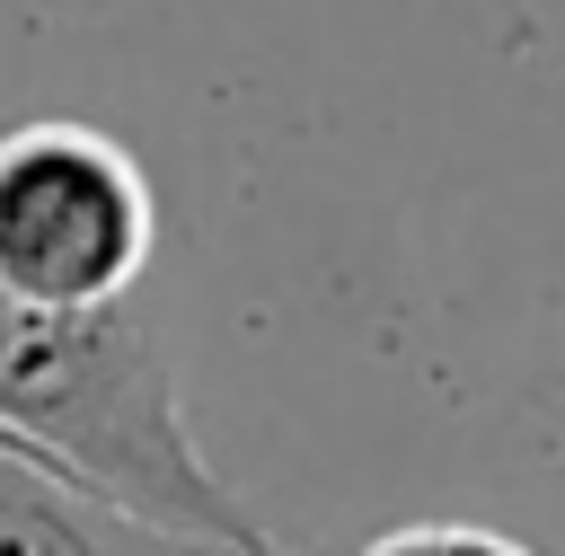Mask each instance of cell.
<instances>
[{
	"label": "cell",
	"instance_id": "1",
	"mask_svg": "<svg viewBox=\"0 0 565 556\" xmlns=\"http://www.w3.org/2000/svg\"><path fill=\"white\" fill-rule=\"evenodd\" d=\"M0 441L230 556H256L274 538L203 459L177 397V353L141 300L26 309L0 291Z\"/></svg>",
	"mask_w": 565,
	"mask_h": 556
},
{
	"label": "cell",
	"instance_id": "2",
	"mask_svg": "<svg viewBox=\"0 0 565 556\" xmlns=\"http://www.w3.org/2000/svg\"><path fill=\"white\" fill-rule=\"evenodd\" d=\"M159 247V203L141 159L71 115L0 132V291L26 309L132 300Z\"/></svg>",
	"mask_w": 565,
	"mask_h": 556
},
{
	"label": "cell",
	"instance_id": "3",
	"mask_svg": "<svg viewBox=\"0 0 565 556\" xmlns=\"http://www.w3.org/2000/svg\"><path fill=\"white\" fill-rule=\"evenodd\" d=\"M0 556H230V547L159 530L141 512L71 485L62 468L0 450Z\"/></svg>",
	"mask_w": 565,
	"mask_h": 556
},
{
	"label": "cell",
	"instance_id": "4",
	"mask_svg": "<svg viewBox=\"0 0 565 556\" xmlns=\"http://www.w3.org/2000/svg\"><path fill=\"white\" fill-rule=\"evenodd\" d=\"M362 556H530L512 530H486V521H406L388 538H371Z\"/></svg>",
	"mask_w": 565,
	"mask_h": 556
},
{
	"label": "cell",
	"instance_id": "5",
	"mask_svg": "<svg viewBox=\"0 0 565 556\" xmlns=\"http://www.w3.org/2000/svg\"><path fill=\"white\" fill-rule=\"evenodd\" d=\"M256 556H291V547H282V538H265V547H256Z\"/></svg>",
	"mask_w": 565,
	"mask_h": 556
}]
</instances>
